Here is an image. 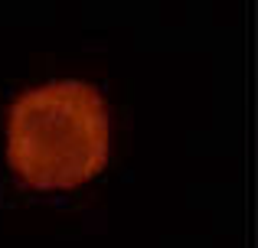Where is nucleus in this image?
Instances as JSON below:
<instances>
[{
	"instance_id": "obj_1",
	"label": "nucleus",
	"mask_w": 258,
	"mask_h": 248,
	"mask_svg": "<svg viewBox=\"0 0 258 248\" xmlns=\"http://www.w3.org/2000/svg\"><path fill=\"white\" fill-rule=\"evenodd\" d=\"M108 157V105L88 78L26 85L7 108V160L33 186H76Z\"/></svg>"
}]
</instances>
